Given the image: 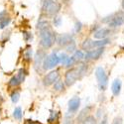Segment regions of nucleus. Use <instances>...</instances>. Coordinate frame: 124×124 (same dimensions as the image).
Here are the masks:
<instances>
[{
	"label": "nucleus",
	"instance_id": "f257e3e1",
	"mask_svg": "<svg viewBox=\"0 0 124 124\" xmlns=\"http://www.w3.org/2000/svg\"><path fill=\"white\" fill-rule=\"evenodd\" d=\"M40 39L41 46H43L45 49H48L55 44V42L57 41V36L51 29H47L40 32Z\"/></svg>",
	"mask_w": 124,
	"mask_h": 124
},
{
	"label": "nucleus",
	"instance_id": "f03ea898",
	"mask_svg": "<svg viewBox=\"0 0 124 124\" xmlns=\"http://www.w3.org/2000/svg\"><path fill=\"white\" fill-rule=\"evenodd\" d=\"M61 5L56 2L55 0H45L43 6H42V10L43 12L49 16V17H56V15L59 13L60 11Z\"/></svg>",
	"mask_w": 124,
	"mask_h": 124
},
{
	"label": "nucleus",
	"instance_id": "7ed1b4c3",
	"mask_svg": "<svg viewBox=\"0 0 124 124\" xmlns=\"http://www.w3.org/2000/svg\"><path fill=\"white\" fill-rule=\"evenodd\" d=\"M103 23H107L109 27L116 28L124 24V12H119L116 14H112L111 16L105 17L102 20Z\"/></svg>",
	"mask_w": 124,
	"mask_h": 124
},
{
	"label": "nucleus",
	"instance_id": "20e7f679",
	"mask_svg": "<svg viewBox=\"0 0 124 124\" xmlns=\"http://www.w3.org/2000/svg\"><path fill=\"white\" fill-rule=\"evenodd\" d=\"M95 77L98 82V87L100 90H105L108 85V77L102 67H98L95 70Z\"/></svg>",
	"mask_w": 124,
	"mask_h": 124
},
{
	"label": "nucleus",
	"instance_id": "39448f33",
	"mask_svg": "<svg viewBox=\"0 0 124 124\" xmlns=\"http://www.w3.org/2000/svg\"><path fill=\"white\" fill-rule=\"evenodd\" d=\"M60 63V58L57 54L53 53L49 56L46 57L44 63H43V69L44 70H50V69H54L58 64Z\"/></svg>",
	"mask_w": 124,
	"mask_h": 124
},
{
	"label": "nucleus",
	"instance_id": "423d86ee",
	"mask_svg": "<svg viewBox=\"0 0 124 124\" xmlns=\"http://www.w3.org/2000/svg\"><path fill=\"white\" fill-rule=\"evenodd\" d=\"M80 78L78 69H70L67 71L66 74V78H65V82L68 86L73 85L75 82L78 80V78Z\"/></svg>",
	"mask_w": 124,
	"mask_h": 124
},
{
	"label": "nucleus",
	"instance_id": "0eeeda50",
	"mask_svg": "<svg viewBox=\"0 0 124 124\" xmlns=\"http://www.w3.org/2000/svg\"><path fill=\"white\" fill-rule=\"evenodd\" d=\"M26 70L24 69H21L19 70L18 74L16 76H14L11 79L9 80V85L10 86H17L19 85L20 84H22V82L25 80V78H26Z\"/></svg>",
	"mask_w": 124,
	"mask_h": 124
},
{
	"label": "nucleus",
	"instance_id": "6e6552de",
	"mask_svg": "<svg viewBox=\"0 0 124 124\" xmlns=\"http://www.w3.org/2000/svg\"><path fill=\"white\" fill-rule=\"evenodd\" d=\"M104 53V47H101V48H97V49H93L91 51L86 52V54L85 56V59L86 60H90V61H93V60H97L100 58V56Z\"/></svg>",
	"mask_w": 124,
	"mask_h": 124
},
{
	"label": "nucleus",
	"instance_id": "1a4fd4ad",
	"mask_svg": "<svg viewBox=\"0 0 124 124\" xmlns=\"http://www.w3.org/2000/svg\"><path fill=\"white\" fill-rule=\"evenodd\" d=\"M59 79V71L58 70H53L51 71V73H49L43 79L44 81V85H51L55 84V82Z\"/></svg>",
	"mask_w": 124,
	"mask_h": 124
},
{
	"label": "nucleus",
	"instance_id": "9d476101",
	"mask_svg": "<svg viewBox=\"0 0 124 124\" xmlns=\"http://www.w3.org/2000/svg\"><path fill=\"white\" fill-rule=\"evenodd\" d=\"M73 37L70 34H61L57 37V42L60 46L62 47H67L69 44H70L73 42Z\"/></svg>",
	"mask_w": 124,
	"mask_h": 124
},
{
	"label": "nucleus",
	"instance_id": "9b49d317",
	"mask_svg": "<svg viewBox=\"0 0 124 124\" xmlns=\"http://www.w3.org/2000/svg\"><path fill=\"white\" fill-rule=\"evenodd\" d=\"M79 105H80V98L78 97V96L73 97L71 99H70L69 104H68L69 111H70V113H76V112L78 110Z\"/></svg>",
	"mask_w": 124,
	"mask_h": 124
},
{
	"label": "nucleus",
	"instance_id": "f8f14e48",
	"mask_svg": "<svg viewBox=\"0 0 124 124\" xmlns=\"http://www.w3.org/2000/svg\"><path fill=\"white\" fill-rule=\"evenodd\" d=\"M46 54L44 51H38L36 53V56H35V62H34V65H35V68L38 69L40 68L41 66L43 65L44 61L46 59Z\"/></svg>",
	"mask_w": 124,
	"mask_h": 124
},
{
	"label": "nucleus",
	"instance_id": "ddd939ff",
	"mask_svg": "<svg viewBox=\"0 0 124 124\" xmlns=\"http://www.w3.org/2000/svg\"><path fill=\"white\" fill-rule=\"evenodd\" d=\"M121 87H122V82L119 78H116L113 80L112 85H111V91L112 93L114 94L115 96H118L120 94V91H121Z\"/></svg>",
	"mask_w": 124,
	"mask_h": 124
},
{
	"label": "nucleus",
	"instance_id": "4468645a",
	"mask_svg": "<svg viewBox=\"0 0 124 124\" xmlns=\"http://www.w3.org/2000/svg\"><path fill=\"white\" fill-rule=\"evenodd\" d=\"M109 34H110V30L109 29H107V28H100V29L95 31L93 36H94L95 39L103 40V39H105Z\"/></svg>",
	"mask_w": 124,
	"mask_h": 124
},
{
	"label": "nucleus",
	"instance_id": "2eb2a0df",
	"mask_svg": "<svg viewBox=\"0 0 124 124\" xmlns=\"http://www.w3.org/2000/svg\"><path fill=\"white\" fill-rule=\"evenodd\" d=\"M37 29L40 31V32L41 31L47 30V29H50V23L47 21V20H41L37 25Z\"/></svg>",
	"mask_w": 124,
	"mask_h": 124
},
{
	"label": "nucleus",
	"instance_id": "dca6fc26",
	"mask_svg": "<svg viewBox=\"0 0 124 124\" xmlns=\"http://www.w3.org/2000/svg\"><path fill=\"white\" fill-rule=\"evenodd\" d=\"M92 43H93V41L90 40V39H86L84 41V43H82L81 47L84 50H85L86 52L88 51H91V50H93V47H92Z\"/></svg>",
	"mask_w": 124,
	"mask_h": 124
},
{
	"label": "nucleus",
	"instance_id": "f3484780",
	"mask_svg": "<svg viewBox=\"0 0 124 124\" xmlns=\"http://www.w3.org/2000/svg\"><path fill=\"white\" fill-rule=\"evenodd\" d=\"M13 117L17 120H21L22 118V109L20 107H16L13 111Z\"/></svg>",
	"mask_w": 124,
	"mask_h": 124
},
{
	"label": "nucleus",
	"instance_id": "a211bd4d",
	"mask_svg": "<svg viewBox=\"0 0 124 124\" xmlns=\"http://www.w3.org/2000/svg\"><path fill=\"white\" fill-rule=\"evenodd\" d=\"M85 55H84V53H82V51H76L75 52V54H74V56H73V58L75 59V61L76 62H78V61H80V60H82V59H84L85 58Z\"/></svg>",
	"mask_w": 124,
	"mask_h": 124
},
{
	"label": "nucleus",
	"instance_id": "6ab92c4d",
	"mask_svg": "<svg viewBox=\"0 0 124 124\" xmlns=\"http://www.w3.org/2000/svg\"><path fill=\"white\" fill-rule=\"evenodd\" d=\"M64 87H65L64 82L62 81V80H60V79H58V80L55 82V84H54V88H55L57 91L64 90Z\"/></svg>",
	"mask_w": 124,
	"mask_h": 124
},
{
	"label": "nucleus",
	"instance_id": "aec40b11",
	"mask_svg": "<svg viewBox=\"0 0 124 124\" xmlns=\"http://www.w3.org/2000/svg\"><path fill=\"white\" fill-rule=\"evenodd\" d=\"M89 109H90V107H87V108H85L84 110H82L80 113H79V115H78V120L79 121V122H84V120L86 118V115H85V112H88L89 111Z\"/></svg>",
	"mask_w": 124,
	"mask_h": 124
},
{
	"label": "nucleus",
	"instance_id": "412c9836",
	"mask_svg": "<svg viewBox=\"0 0 124 124\" xmlns=\"http://www.w3.org/2000/svg\"><path fill=\"white\" fill-rule=\"evenodd\" d=\"M78 74H79V77H82L85 73H86V70H87V67L85 65V64H81L79 65L78 68Z\"/></svg>",
	"mask_w": 124,
	"mask_h": 124
},
{
	"label": "nucleus",
	"instance_id": "4be33fe9",
	"mask_svg": "<svg viewBox=\"0 0 124 124\" xmlns=\"http://www.w3.org/2000/svg\"><path fill=\"white\" fill-rule=\"evenodd\" d=\"M82 124H97V122H96V119H95L93 116L89 115V116H87V117L84 120Z\"/></svg>",
	"mask_w": 124,
	"mask_h": 124
},
{
	"label": "nucleus",
	"instance_id": "5701e85b",
	"mask_svg": "<svg viewBox=\"0 0 124 124\" xmlns=\"http://www.w3.org/2000/svg\"><path fill=\"white\" fill-rule=\"evenodd\" d=\"M76 48H77V46H76L75 41H73V42H71L70 44H69V45L66 47L67 52H69V53H75V52H76Z\"/></svg>",
	"mask_w": 124,
	"mask_h": 124
},
{
	"label": "nucleus",
	"instance_id": "b1692460",
	"mask_svg": "<svg viewBox=\"0 0 124 124\" xmlns=\"http://www.w3.org/2000/svg\"><path fill=\"white\" fill-rule=\"evenodd\" d=\"M19 97H20V92L18 90L13 91L12 93H11V100H12L13 103H16L19 100Z\"/></svg>",
	"mask_w": 124,
	"mask_h": 124
},
{
	"label": "nucleus",
	"instance_id": "393cba45",
	"mask_svg": "<svg viewBox=\"0 0 124 124\" xmlns=\"http://www.w3.org/2000/svg\"><path fill=\"white\" fill-rule=\"evenodd\" d=\"M11 21V18L10 17H6L5 19H3L2 21H0V29H4Z\"/></svg>",
	"mask_w": 124,
	"mask_h": 124
},
{
	"label": "nucleus",
	"instance_id": "a878e982",
	"mask_svg": "<svg viewBox=\"0 0 124 124\" xmlns=\"http://www.w3.org/2000/svg\"><path fill=\"white\" fill-rule=\"evenodd\" d=\"M59 58H60V63L62 64V65H66V63H67V61L69 60V57L66 55V54H61L60 56H59Z\"/></svg>",
	"mask_w": 124,
	"mask_h": 124
},
{
	"label": "nucleus",
	"instance_id": "bb28decb",
	"mask_svg": "<svg viewBox=\"0 0 124 124\" xmlns=\"http://www.w3.org/2000/svg\"><path fill=\"white\" fill-rule=\"evenodd\" d=\"M76 63V61H75V59L73 58V57H71V58H69V60L67 61V63H66V67L67 68H70V67H71V66H73L74 64Z\"/></svg>",
	"mask_w": 124,
	"mask_h": 124
},
{
	"label": "nucleus",
	"instance_id": "cd10ccee",
	"mask_svg": "<svg viewBox=\"0 0 124 124\" xmlns=\"http://www.w3.org/2000/svg\"><path fill=\"white\" fill-rule=\"evenodd\" d=\"M58 117H59V113L58 112H53L51 117L49 118V122H53L55 120H58Z\"/></svg>",
	"mask_w": 124,
	"mask_h": 124
},
{
	"label": "nucleus",
	"instance_id": "c85d7f7f",
	"mask_svg": "<svg viewBox=\"0 0 124 124\" xmlns=\"http://www.w3.org/2000/svg\"><path fill=\"white\" fill-rule=\"evenodd\" d=\"M23 37H24V40L28 42L29 40L32 39V34L29 33V32H23Z\"/></svg>",
	"mask_w": 124,
	"mask_h": 124
},
{
	"label": "nucleus",
	"instance_id": "c756f323",
	"mask_svg": "<svg viewBox=\"0 0 124 124\" xmlns=\"http://www.w3.org/2000/svg\"><path fill=\"white\" fill-rule=\"evenodd\" d=\"M61 23H62V19H61L60 17H55V18H54V25H55V26L59 27V26L61 25Z\"/></svg>",
	"mask_w": 124,
	"mask_h": 124
},
{
	"label": "nucleus",
	"instance_id": "7c9ffc66",
	"mask_svg": "<svg viewBox=\"0 0 124 124\" xmlns=\"http://www.w3.org/2000/svg\"><path fill=\"white\" fill-rule=\"evenodd\" d=\"M6 17H7V12L5 11V10L2 12H0V21H2V20L5 19Z\"/></svg>",
	"mask_w": 124,
	"mask_h": 124
},
{
	"label": "nucleus",
	"instance_id": "2f4dec72",
	"mask_svg": "<svg viewBox=\"0 0 124 124\" xmlns=\"http://www.w3.org/2000/svg\"><path fill=\"white\" fill-rule=\"evenodd\" d=\"M112 124H122V118L121 117H116Z\"/></svg>",
	"mask_w": 124,
	"mask_h": 124
},
{
	"label": "nucleus",
	"instance_id": "473e14b6",
	"mask_svg": "<svg viewBox=\"0 0 124 124\" xmlns=\"http://www.w3.org/2000/svg\"><path fill=\"white\" fill-rule=\"evenodd\" d=\"M81 29V23L80 22H76V32H79Z\"/></svg>",
	"mask_w": 124,
	"mask_h": 124
},
{
	"label": "nucleus",
	"instance_id": "72a5a7b5",
	"mask_svg": "<svg viewBox=\"0 0 124 124\" xmlns=\"http://www.w3.org/2000/svg\"><path fill=\"white\" fill-rule=\"evenodd\" d=\"M31 55H32V51H31V50H29L28 52H27V53H26V55H25V57H26V59L29 61L30 60V58H31Z\"/></svg>",
	"mask_w": 124,
	"mask_h": 124
},
{
	"label": "nucleus",
	"instance_id": "f704fd0d",
	"mask_svg": "<svg viewBox=\"0 0 124 124\" xmlns=\"http://www.w3.org/2000/svg\"><path fill=\"white\" fill-rule=\"evenodd\" d=\"M100 124H108V122H107V116H104V117H103V119L101 120Z\"/></svg>",
	"mask_w": 124,
	"mask_h": 124
},
{
	"label": "nucleus",
	"instance_id": "c9c22d12",
	"mask_svg": "<svg viewBox=\"0 0 124 124\" xmlns=\"http://www.w3.org/2000/svg\"><path fill=\"white\" fill-rule=\"evenodd\" d=\"M64 124H74V121H73V119H67L64 122Z\"/></svg>",
	"mask_w": 124,
	"mask_h": 124
},
{
	"label": "nucleus",
	"instance_id": "e433bc0d",
	"mask_svg": "<svg viewBox=\"0 0 124 124\" xmlns=\"http://www.w3.org/2000/svg\"><path fill=\"white\" fill-rule=\"evenodd\" d=\"M27 124H36V123H34V122H31V121H30V122H28Z\"/></svg>",
	"mask_w": 124,
	"mask_h": 124
},
{
	"label": "nucleus",
	"instance_id": "4c0bfd02",
	"mask_svg": "<svg viewBox=\"0 0 124 124\" xmlns=\"http://www.w3.org/2000/svg\"><path fill=\"white\" fill-rule=\"evenodd\" d=\"M122 7H123V9H124V0H122Z\"/></svg>",
	"mask_w": 124,
	"mask_h": 124
}]
</instances>
